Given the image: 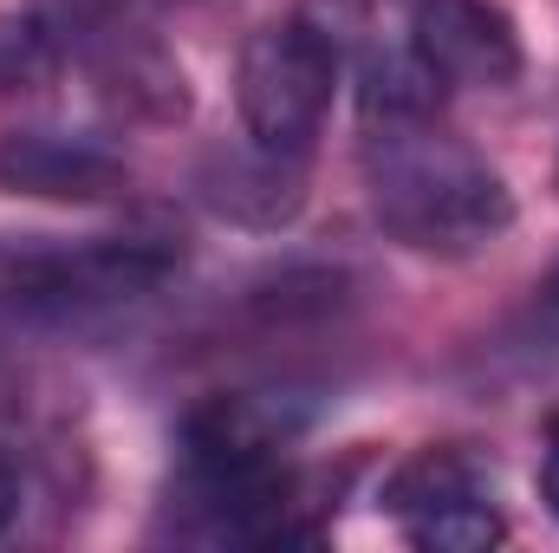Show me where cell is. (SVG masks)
I'll return each instance as SVG.
<instances>
[{
	"label": "cell",
	"mask_w": 559,
	"mask_h": 553,
	"mask_svg": "<svg viewBox=\"0 0 559 553\" xmlns=\"http://www.w3.org/2000/svg\"><path fill=\"white\" fill-rule=\"evenodd\" d=\"M20 411H26V378L0 358V423H13Z\"/></svg>",
	"instance_id": "11"
},
{
	"label": "cell",
	"mask_w": 559,
	"mask_h": 553,
	"mask_svg": "<svg viewBox=\"0 0 559 553\" xmlns=\"http://www.w3.org/2000/svg\"><path fill=\"white\" fill-rule=\"evenodd\" d=\"M358 33H365V0H293L286 13L261 20L235 66L241 131L267 150L306 156L312 138L325 131Z\"/></svg>",
	"instance_id": "3"
},
{
	"label": "cell",
	"mask_w": 559,
	"mask_h": 553,
	"mask_svg": "<svg viewBox=\"0 0 559 553\" xmlns=\"http://www.w3.org/2000/svg\"><path fill=\"white\" fill-rule=\"evenodd\" d=\"M52 72H66V52H59V39L39 26V13H33V7L0 13V98H26V92H39Z\"/></svg>",
	"instance_id": "10"
},
{
	"label": "cell",
	"mask_w": 559,
	"mask_h": 553,
	"mask_svg": "<svg viewBox=\"0 0 559 553\" xmlns=\"http://www.w3.org/2000/svg\"><path fill=\"white\" fill-rule=\"evenodd\" d=\"M195 196L209 215L235 228H286L306 209V156L267 150L254 138L235 150H209L195 163Z\"/></svg>",
	"instance_id": "8"
},
{
	"label": "cell",
	"mask_w": 559,
	"mask_h": 553,
	"mask_svg": "<svg viewBox=\"0 0 559 553\" xmlns=\"http://www.w3.org/2000/svg\"><path fill=\"white\" fill-rule=\"evenodd\" d=\"M547 443H554V449H547V462H540V495H547V508L559 515V430H547Z\"/></svg>",
	"instance_id": "13"
},
{
	"label": "cell",
	"mask_w": 559,
	"mask_h": 553,
	"mask_svg": "<svg viewBox=\"0 0 559 553\" xmlns=\"http://www.w3.org/2000/svg\"><path fill=\"white\" fill-rule=\"evenodd\" d=\"M20 521V475H13V462L0 456V534Z\"/></svg>",
	"instance_id": "12"
},
{
	"label": "cell",
	"mask_w": 559,
	"mask_h": 553,
	"mask_svg": "<svg viewBox=\"0 0 559 553\" xmlns=\"http://www.w3.org/2000/svg\"><path fill=\"white\" fill-rule=\"evenodd\" d=\"M365 189L378 228L411 255L468 261L514 228L508 176L468 138H455L442 111L365 125Z\"/></svg>",
	"instance_id": "1"
},
{
	"label": "cell",
	"mask_w": 559,
	"mask_h": 553,
	"mask_svg": "<svg viewBox=\"0 0 559 553\" xmlns=\"http://www.w3.org/2000/svg\"><path fill=\"white\" fill-rule=\"evenodd\" d=\"M182 268V235L138 222L111 235H0V313L20 326H85L150 299Z\"/></svg>",
	"instance_id": "2"
},
{
	"label": "cell",
	"mask_w": 559,
	"mask_h": 553,
	"mask_svg": "<svg viewBox=\"0 0 559 553\" xmlns=\"http://www.w3.org/2000/svg\"><path fill=\"white\" fill-rule=\"evenodd\" d=\"M384 515L404 528V541L423 553H481L508 541L501 502H495V469L468 443H429L404 456L384 475Z\"/></svg>",
	"instance_id": "4"
},
{
	"label": "cell",
	"mask_w": 559,
	"mask_h": 553,
	"mask_svg": "<svg viewBox=\"0 0 559 553\" xmlns=\"http://www.w3.org/2000/svg\"><path fill=\"white\" fill-rule=\"evenodd\" d=\"M319 398L267 385V391H215L176 430V456H202V462H286V449L312 430Z\"/></svg>",
	"instance_id": "5"
},
{
	"label": "cell",
	"mask_w": 559,
	"mask_h": 553,
	"mask_svg": "<svg viewBox=\"0 0 559 553\" xmlns=\"http://www.w3.org/2000/svg\"><path fill=\"white\" fill-rule=\"evenodd\" d=\"M0 189L7 196H33V202H118L131 189V163L124 150L105 138H79V131H7L0 138Z\"/></svg>",
	"instance_id": "7"
},
{
	"label": "cell",
	"mask_w": 559,
	"mask_h": 553,
	"mask_svg": "<svg viewBox=\"0 0 559 553\" xmlns=\"http://www.w3.org/2000/svg\"><path fill=\"white\" fill-rule=\"evenodd\" d=\"M442 98H449V85L423 66V52L411 39L384 46V52H365V66H358L365 125H378V118H429V111H442Z\"/></svg>",
	"instance_id": "9"
},
{
	"label": "cell",
	"mask_w": 559,
	"mask_h": 553,
	"mask_svg": "<svg viewBox=\"0 0 559 553\" xmlns=\"http://www.w3.org/2000/svg\"><path fill=\"white\" fill-rule=\"evenodd\" d=\"M411 46L449 92H501L521 79V33L495 0H417Z\"/></svg>",
	"instance_id": "6"
}]
</instances>
